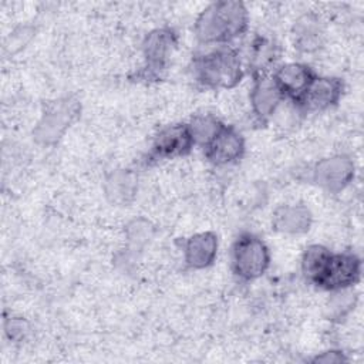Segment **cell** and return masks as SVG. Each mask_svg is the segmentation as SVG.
<instances>
[{
	"label": "cell",
	"mask_w": 364,
	"mask_h": 364,
	"mask_svg": "<svg viewBox=\"0 0 364 364\" xmlns=\"http://www.w3.org/2000/svg\"><path fill=\"white\" fill-rule=\"evenodd\" d=\"M247 11L240 1H216L208 6L195 24L196 37L206 44H226L247 28Z\"/></svg>",
	"instance_id": "6da1fadb"
},
{
	"label": "cell",
	"mask_w": 364,
	"mask_h": 364,
	"mask_svg": "<svg viewBox=\"0 0 364 364\" xmlns=\"http://www.w3.org/2000/svg\"><path fill=\"white\" fill-rule=\"evenodd\" d=\"M193 78L208 88H232L243 77L242 60L237 51L226 44L193 57Z\"/></svg>",
	"instance_id": "7a4b0ae2"
},
{
	"label": "cell",
	"mask_w": 364,
	"mask_h": 364,
	"mask_svg": "<svg viewBox=\"0 0 364 364\" xmlns=\"http://www.w3.org/2000/svg\"><path fill=\"white\" fill-rule=\"evenodd\" d=\"M270 264L266 243L253 233H242L232 247V270L243 280H255L264 274Z\"/></svg>",
	"instance_id": "3957f363"
},
{
	"label": "cell",
	"mask_w": 364,
	"mask_h": 364,
	"mask_svg": "<svg viewBox=\"0 0 364 364\" xmlns=\"http://www.w3.org/2000/svg\"><path fill=\"white\" fill-rule=\"evenodd\" d=\"M78 115L80 104L73 98H63L51 102L33 131L34 139L41 145H53L58 142L65 129Z\"/></svg>",
	"instance_id": "277c9868"
},
{
	"label": "cell",
	"mask_w": 364,
	"mask_h": 364,
	"mask_svg": "<svg viewBox=\"0 0 364 364\" xmlns=\"http://www.w3.org/2000/svg\"><path fill=\"white\" fill-rule=\"evenodd\" d=\"M361 274V260L351 252L330 253L326 266L314 286L336 291L354 286Z\"/></svg>",
	"instance_id": "5b68a950"
},
{
	"label": "cell",
	"mask_w": 364,
	"mask_h": 364,
	"mask_svg": "<svg viewBox=\"0 0 364 364\" xmlns=\"http://www.w3.org/2000/svg\"><path fill=\"white\" fill-rule=\"evenodd\" d=\"M176 47V34L171 28H156L151 31L142 44V53L145 60L144 74L148 80L161 78L166 70L169 55Z\"/></svg>",
	"instance_id": "8992f818"
},
{
	"label": "cell",
	"mask_w": 364,
	"mask_h": 364,
	"mask_svg": "<svg viewBox=\"0 0 364 364\" xmlns=\"http://www.w3.org/2000/svg\"><path fill=\"white\" fill-rule=\"evenodd\" d=\"M354 178V164L348 156L336 155L318 161L313 169L314 182L330 193L341 192Z\"/></svg>",
	"instance_id": "52a82bcc"
},
{
	"label": "cell",
	"mask_w": 364,
	"mask_h": 364,
	"mask_svg": "<svg viewBox=\"0 0 364 364\" xmlns=\"http://www.w3.org/2000/svg\"><path fill=\"white\" fill-rule=\"evenodd\" d=\"M343 81L336 77H314L304 94L296 101L306 112H316L336 105L343 95Z\"/></svg>",
	"instance_id": "ba28073f"
},
{
	"label": "cell",
	"mask_w": 364,
	"mask_h": 364,
	"mask_svg": "<svg viewBox=\"0 0 364 364\" xmlns=\"http://www.w3.org/2000/svg\"><path fill=\"white\" fill-rule=\"evenodd\" d=\"M195 145L186 124L168 125L158 132L152 144V156L155 158H175L186 155Z\"/></svg>",
	"instance_id": "9c48e42d"
},
{
	"label": "cell",
	"mask_w": 364,
	"mask_h": 364,
	"mask_svg": "<svg viewBox=\"0 0 364 364\" xmlns=\"http://www.w3.org/2000/svg\"><path fill=\"white\" fill-rule=\"evenodd\" d=\"M206 158L215 165H228L242 158L245 139L233 127L223 125L216 136L205 146Z\"/></svg>",
	"instance_id": "30bf717a"
},
{
	"label": "cell",
	"mask_w": 364,
	"mask_h": 364,
	"mask_svg": "<svg viewBox=\"0 0 364 364\" xmlns=\"http://www.w3.org/2000/svg\"><path fill=\"white\" fill-rule=\"evenodd\" d=\"M314 77V71L307 64L301 63L283 64L273 74V80L283 97L291 98L294 102L304 94Z\"/></svg>",
	"instance_id": "8fae6325"
},
{
	"label": "cell",
	"mask_w": 364,
	"mask_h": 364,
	"mask_svg": "<svg viewBox=\"0 0 364 364\" xmlns=\"http://www.w3.org/2000/svg\"><path fill=\"white\" fill-rule=\"evenodd\" d=\"M283 94L274 82L273 77L259 75L250 91V104L253 114L260 119L266 121L274 114L283 100Z\"/></svg>",
	"instance_id": "7c38bea8"
},
{
	"label": "cell",
	"mask_w": 364,
	"mask_h": 364,
	"mask_svg": "<svg viewBox=\"0 0 364 364\" xmlns=\"http://www.w3.org/2000/svg\"><path fill=\"white\" fill-rule=\"evenodd\" d=\"M183 260L192 269L210 266L218 255V236L213 232H200L188 237L183 243Z\"/></svg>",
	"instance_id": "4fadbf2b"
},
{
	"label": "cell",
	"mask_w": 364,
	"mask_h": 364,
	"mask_svg": "<svg viewBox=\"0 0 364 364\" xmlns=\"http://www.w3.org/2000/svg\"><path fill=\"white\" fill-rule=\"evenodd\" d=\"M272 226L286 235L306 233L311 226V213L304 205H282L273 212Z\"/></svg>",
	"instance_id": "5bb4252c"
},
{
	"label": "cell",
	"mask_w": 364,
	"mask_h": 364,
	"mask_svg": "<svg viewBox=\"0 0 364 364\" xmlns=\"http://www.w3.org/2000/svg\"><path fill=\"white\" fill-rule=\"evenodd\" d=\"M323 26L313 14L300 17L293 27V44L303 53H313L318 50L323 44Z\"/></svg>",
	"instance_id": "9a60e30c"
},
{
	"label": "cell",
	"mask_w": 364,
	"mask_h": 364,
	"mask_svg": "<svg viewBox=\"0 0 364 364\" xmlns=\"http://www.w3.org/2000/svg\"><path fill=\"white\" fill-rule=\"evenodd\" d=\"M136 193V176L127 169L114 171L105 181V195L109 202L118 206H127Z\"/></svg>",
	"instance_id": "2e32d148"
},
{
	"label": "cell",
	"mask_w": 364,
	"mask_h": 364,
	"mask_svg": "<svg viewBox=\"0 0 364 364\" xmlns=\"http://www.w3.org/2000/svg\"><path fill=\"white\" fill-rule=\"evenodd\" d=\"M277 58L279 48L272 40L266 37H256L253 40L249 51V67L256 77L266 75V71L274 64Z\"/></svg>",
	"instance_id": "e0dca14e"
},
{
	"label": "cell",
	"mask_w": 364,
	"mask_h": 364,
	"mask_svg": "<svg viewBox=\"0 0 364 364\" xmlns=\"http://www.w3.org/2000/svg\"><path fill=\"white\" fill-rule=\"evenodd\" d=\"M330 253L331 250L321 245H310L306 247L301 256V272L306 280H309L311 284L317 283Z\"/></svg>",
	"instance_id": "ac0fdd59"
},
{
	"label": "cell",
	"mask_w": 364,
	"mask_h": 364,
	"mask_svg": "<svg viewBox=\"0 0 364 364\" xmlns=\"http://www.w3.org/2000/svg\"><path fill=\"white\" fill-rule=\"evenodd\" d=\"M188 127L193 142L206 146L223 128V124L212 114H199L192 118Z\"/></svg>",
	"instance_id": "d6986e66"
},
{
	"label": "cell",
	"mask_w": 364,
	"mask_h": 364,
	"mask_svg": "<svg viewBox=\"0 0 364 364\" xmlns=\"http://www.w3.org/2000/svg\"><path fill=\"white\" fill-rule=\"evenodd\" d=\"M355 300H357V297L350 289L336 290L334 297L330 300V304H328L330 317H333V318L344 317L351 309H354Z\"/></svg>",
	"instance_id": "ffe728a7"
},
{
	"label": "cell",
	"mask_w": 364,
	"mask_h": 364,
	"mask_svg": "<svg viewBox=\"0 0 364 364\" xmlns=\"http://www.w3.org/2000/svg\"><path fill=\"white\" fill-rule=\"evenodd\" d=\"M4 331L10 340L17 341V340H21L26 337V334L28 331V326H27L26 320H23V318H18V317L11 318L10 317L4 324Z\"/></svg>",
	"instance_id": "44dd1931"
},
{
	"label": "cell",
	"mask_w": 364,
	"mask_h": 364,
	"mask_svg": "<svg viewBox=\"0 0 364 364\" xmlns=\"http://www.w3.org/2000/svg\"><path fill=\"white\" fill-rule=\"evenodd\" d=\"M314 363H344L347 361L346 355L343 354V351H337V350H330V351H326V353H321L320 355H316L313 358Z\"/></svg>",
	"instance_id": "7402d4cb"
}]
</instances>
